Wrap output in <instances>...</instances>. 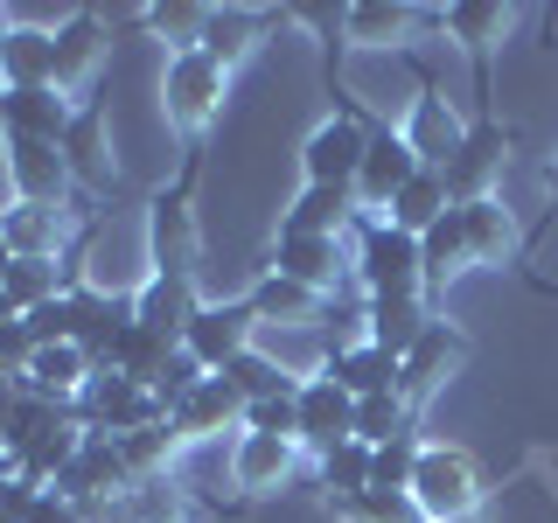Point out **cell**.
Listing matches in <instances>:
<instances>
[{"label": "cell", "instance_id": "2", "mask_svg": "<svg viewBox=\"0 0 558 523\" xmlns=\"http://www.w3.org/2000/svg\"><path fill=\"white\" fill-rule=\"evenodd\" d=\"M356 279L371 301H384V293H426V266H418V238H405L391 217H371L356 231Z\"/></svg>", "mask_w": 558, "mask_h": 523}, {"label": "cell", "instance_id": "32", "mask_svg": "<svg viewBox=\"0 0 558 523\" xmlns=\"http://www.w3.org/2000/svg\"><path fill=\"white\" fill-rule=\"evenodd\" d=\"M398 433H412V405H405V391L356 398V440H363V447H391Z\"/></svg>", "mask_w": 558, "mask_h": 523}, {"label": "cell", "instance_id": "48", "mask_svg": "<svg viewBox=\"0 0 558 523\" xmlns=\"http://www.w3.org/2000/svg\"><path fill=\"white\" fill-rule=\"evenodd\" d=\"M8 266H14V252H8V238H0V279H8Z\"/></svg>", "mask_w": 558, "mask_h": 523}, {"label": "cell", "instance_id": "35", "mask_svg": "<svg viewBox=\"0 0 558 523\" xmlns=\"http://www.w3.org/2000/svg\"><path fill=\"white\" fill-rule=\"evenodd\" d=\"M322 488L328 496H363V488H371V447L363 440H342L336 453H322Z\"/></svg>", "mask_w": 558, "mask_h": 523}, {"label": "cell", "instance_id": "33", "mask_svg": "<svg viewBox=\"0 0 558 523\" xmlns=\"http://www.w3.org/2000/svg\"><path fill=\"white\" fill-rule=\"evenodd\" d=\"M258 22H266V14H252V8H209V28H203V57H217L223 70H231L244 49H252V35H258Z\"/></svg>", "mask_w": 558, "mask_h": 523}, {"label": "cell", "instance_id": "6", "mask_svg": "<svg viewBox=\"0 0 558 523\" xmlns=\"http://www.w3.org/2000/svg\"><path fill=\"white\" fill-rule=\"evenodd\" d=\"M126 328H133V293H105V287L70 293V342H77L98 370H112V349H119Z\"/></svg>", "mask_w": 558, "mask_h": 523}, {"label": "cell", "instance_id": "43", "mask_svg": "<svg viewBox=\"0 0 558 523\" xmlns=\"http://www.w3.org/2000/svg\"><path fill=\"white\" fill-rule=\"evenodd\" d=\"M28 363H35V336H28V321H8V328H0V370L22 384V377H28Z\"/></svg>", "mask_w": 558, "mask_h": 523}, {"label": "cell", "instance_id": "41", "mask_svg": "<svg viewBox=\"0 0 558 523\" xmlns=\"http://www.w3.org/2000/svg\"><path fill=\"white\" fill-rule=\"evenodd\" d=\"M147 22L174 42V57L182 49H203V28H209V8H147Z\"/></svg>", "mask_w": 558, "mask_h": 523}, {"label": "cell", "instance_id": "49", "mask_svg": "<svg viewBox=\"0 0 558 523\" xmlns=\"http://www.w3.org/2000/svg\"><path fill=\"white\" fill-rule=\"evenodd\" d=\"M545 188H551V209H558V168H551V174H545Z\"/></svg>", "mask_w": 558, "mask_h": 523}, {"label": "cell", "instance_id": "30", "mask_svg": "<svg viewBox=\"0 0 558 523\" xmlns=\"http://www.w3.org/2000/svg\"><path fill=\"white\" fill-rule=\"evenodd\" d=\"M418 266H426V287H447L453 272H468L475 258H468V231H461V209H447L440 223H433L426 238H418Z\"/></svg>", "mask_w": 558, "mask_h": 523}, {"label": "cell", "instance_id": "18", "mask_svg": "<svg viewBox=\"0 0 558 523\" xmlns=\"http://www.w3.org/2000/svg\"><path fill=\"white\" fill-rule=\"evenodd\" d=\"M0 84L8 92L57 84V28H8L0 35Z\"/></svg>", "mask_w": 558, "mask_h": 523}, {"label": "cell", "instance_id": "10", "mask_svg": "<svg viewBox=\"0 0 558 523\" xmlns=\"http://www.w3.org/2000/svg\"><path fill=\"white\" fill-rule=\"evenodd\" d=\"M293 440L314 447V453H336L342 440H356V398L328 370L301 377V433H293Z\"/></svg>", "mask_w": 558, "mask_h": 523}, {"label": "cell", "instance_id": "17", "mask_svg": "<svg viewBox=\"0 0 558 523\" xmlns=\"http://www.w3.org/2000/svg\"><path fill=\"white\" fill-rule=\"evenodd\" d=\"M440 22H447V35L475 57V92H482V105H488V49H496V35H502V22H510V8H496V0H453V8H440Z\"/></svg>", "mask_w": 558, "mask_h": 523}, {"label": "cell", "instance_id": "4", "mask_svg": "<svg viewBox=\"0 0 558 523\" xmlns=\"http://www.w3.org/2000/svg\"><path fill=\"white\" fill-rule=\"evenodd\" d=\"M223 84H231V70H223L217 57H203V49L168 57V77H161L168 119H174L182 133H203L209 119H217V105H223Z\"/></svg>", "mask_w": 558, "mask_h": 523}, {"label": "cell", "instance_id": "7", "mask_svg": "<svg viewBox=\"0 0 558 523\" xmlns=\"http://www.w3.org/2000/svg\"><path fill=\"white\" fill-rule=\"evenodd\" d=\"M371 126H377V119H356V112L328 119V126L301 147L307 182H322V188H356V168H363V147H371Z\"/></svg>", "mask_w": 558, "mask_h": 523}, {"label": "cell", "instance_id": "47", "mask_svg": "<svg viewBox=\"0 0 558 523\" xmlns=\"http://www.w3.org/2000/svg\"><path fill=\"white\" fill-rule=\"evenodd\" d=\"M8 321H22V314H14V301H8V293H0V328H8Z\"/></svg>", "mask_w": 558, "mask_h": 523}, {"label": "cell", "instance_id": "20", "mask_svg": "<svg viewBox=\"0 0 558 523\" xmlns=\"http://www.w3.org/2000/svg\"><path fill=\"white\" fill-rule=\"evenodd\" d=\"M63 168H70V182H84V188H112V147H105L98 105H77V119H70V133H63Z\"/></svg>", "mask_w": 558, "mask_h": 523}, {"label": "cell", "instance_id": "26", "mask_svg": "<svg viewBox=\"0 0 558 523\" xmlns=\"http://www.w3.org/2000/svg\"><path fill=\"white\" fill-rule=\"evenodd\" d=\"M447 209H453V196H447V174H440V168H418L412 182L391 196V223H398L405 238H426L433 223L447 217Z\"/></svg>", "mask_w": 558, "mask_h": 523}, {"label": "cell", "instance_id": "37", "mask_svg": "<svg viewBox=\"0 0 558 523\" xmlns=\"http://www.w3.org/2000/svg\"><path fill=\"white\" fill-rule=\"evenodd\" d=\"M244 433L293 440V433H301V384H293V391H272V398H252V405H244ZM293 447H301V440H293Z\"/></svg>", "mask_w": 558, "mask_h": 523}, {"label": "cell", "instance_id": "5", "mask_svg": "<svg viewBox=\"0 0 558 523\" xmlns=\"http://www.w3.org/2000/svg\"><path fill=\"white\" fill-rule=\"evenodd\" d=\"M0 139H8V188H14V203L63 209V196H70L77 182H70L57 139H22V133H0Z\"/></svg>", "mask_w": 558, "mask_h": 523}, {"label": "cell", "instance_id": "21", "mask_svg": "<svg viewBox=\"0 0 558 523\" xmlns=\"http://www.w3.org/2000/svg\"><path fill=\"white\" fill-rule=\"evenodd\" d=\"M336 266H342V238L279 231V244H272V272L301 279V287H314V293H328V287H336Z\"/></svg>", "mask_w": 558, "mask_h": 523}, {"label": "cell", "instance_id": "44", "mask_svg": "<svg viewBox=\"0 0 558 523\" xmlns=\"http://www.w3.org/2000/svg\"><path fill=\"white\" fill-rule=\"evenodd\" d=\"M35 502H43V488H28L22 475H0V523H28Z\"/></svg>", "mask_w": 558, "mask_h": 523}, {"label": "cell", "instance_id": "45", "mask_svg": "<svg viewBox=\"0 0 558 523\" xmlns=\"http://www.w3.org/2000/svg\"><path fill=\"white\" fill-rule=\"evenodd\" d=\"M28 523H84V516H77V502H63L57 488H43V502H35Z\"/></svg>", "mask_w": 558, "mask_h": 523}, {"label": "cell", "instance_id": "38", "mask_svg": "<svg viewBox=\"0 0 558 523\" xmlns=\"http://www.w3.org/2000/svg\"><path fill=\"white\" fill-rule=\"evenodd\" d=\"M412 467H418L412 433H398L391 447H371V488H384V496H412Z\"/></svg>", "mask_w": 558, "mask_h": 523}, {"label": "cell", "instance_id": "29", "mask_svg": "<svg viewBox=\"0 0 558 523\" xmlns=\"http://www.w3.org/2000/svg\"><path fill=\"white\" fill-rule=\"evenodd\" d=\"M244 301H252L258 321H314V314H322V293L301 287V279H287V272H272V266H266V279H258Z\"/></svg>", "mask_w": 558, "mask_h": 523}, {"label": "cell", "instance_id": "19", "mask_svg": "<svg viewBox=\"0 0 558 523\" xmlns=\"http://www.w3.org/2000/svg\"><path fill=\"white\" fill-rule=\"evenodd\" d=\"M287 475H293V440H272V433H238L231 482L244 488V496H272Z\"/></svg>", "mask_w": 558, "mask_h": 523}, {"label": "cell", "instance_id": "9", "mask_svg": "<svg viewBox=\"0 0 558 523\" xmlns=\"http://www.w3.org/2000/svg\"><path fill=\"white\" fill-rule=\"evenodd\" d=\"M426 168L412 154V139L398 126H371V147H363V168H356V209H391V196Z\"/></svg>", "mask_w": 558, "mask_h": 523}, {"label": "cell", "instance_id": "40", "mask_svg": "<svg viewBox=\"0 0 558 523\" xmlns=\"http://www.w3.org/2000/svg\"><path fill=\"white\" fill-rule=\"evenodd\" d=\"M336 510H342L349 523H426V516H418V502H412V496H384V488H363V496H342Z\"/></svg>", "mask_w": 558, "mask_h": 523}, {"label": "cell", "instance_id": "25", "mask_svg": "<svg viewBox=\"0 0 558 523\" xmlns=\"http://www.w3.org/2000/svg\"><path fill=\"white\" fill-rule=\"evenodd\" d=\"M453 209H461L468 258H475V266H502V258L517 252V223H510V209H502L496 196H482V203H453Z\"/></svg>", "mask_w": 558, "mask_h": 523}, {"label": "cell", "instance_id": "3", "mask_svg": "<svg viewBox=\"0 0 558 523\" xmlns=\"http://www.w3.org/2000/svg\"><path fill=\"white\" fill-rule=\"evenodd\" d=\"M510 147H517V133L502 126V119L475 112V119H468V133H461V147H453V161L440 168L447 174V196L453 203H482L488 188H496L502 161H510Z\"/></svg>", "mask_w": 558, "mask_h": 523}, {"label": "cell", "instance_id": "12", "mask_svg": "<svg viewBox=\"0 0 558 523\" xmlns=\"http://www.w3.org/2000/svg\"><path fill=\"white\" fill-rule=\"evenodd\" d=\"M398 133L412 139V154H418L426 168H447V161H453V147H461V133H468V126H461V119L447 112V98H440V84H433V70H418V98H412V119H405Z\"/></svg>", "mask_w": 558, "mask_h": 523}, {"label": "cell", "instance_id": "46", "mask_svg": "<svg viewBox=\"0 0 558 523\" xmlns=\"http://www.w3.org/2000/svg\"><path fill=\"white\" fill-rule=\"evenodd\" d=\"M14 391H22V384H14L8 370H0V412H8V405H14Z\"/></svg>", "mask_w": 558, "mask_h": 523}, {"label": "cell", "instance_id": "22", "mask_svg": "<svg viewBox=\"0 0 558 523\" xmlns=\"http://www.w3.org/2000/svg\"><path fill=\"white\" fill-rule=\"evenodd\" d=\"M105 42H112V35H105V22H98L92 8L70 14V22L57 28V92H77V84L92 77L98 57H105Z\"/></svg>", "mask_w": 558, "mask_h": 523}, {"label": "cell", "instance_id": "23", "mask_svg": "<svg viewBox=\"0 0 558 523\" xmlns=\"http://www.w3.org/2000/svg\"><path fill=\"white\" fill-rule=\"evenodd\" d=\"M349 223H356V188H322V182H307L301 196H293V209H287V223H279V231L342 238Z\"/></svg>", "mask_w": 558, "mask_h": 523}, {"label": "cell", "instance_id": "31", "mask_svg": "<svg viewBox=\"0 0 558 523\" xmlns=\"http://www.w3.org/2000/svg\"><path fill=\"white\" fill-rule=\"evenodd\" d=\"M174 349H182V342H168V336H154V328H140V321H133L126 336H119V349H112V370H119V377H133V384H147V391H154Z\"/></svg>", "mask_w": 558, "mask_h": 523}, {"label": "cell", "instance_id": "36", "mask_svg": "<svg viewBox=\"0 0 558 523\" xmlns=\"http://www.w3.org/2000/svg\"><path fill=\"white\" fill-rule=\"evenodd\" d=\"M217 377H231V391L244 398V405H252V398H272V391H293V384H301V377H287V370H279L272 356H258V349H244L231 370H217Z\"/></svg>", "mask_w": 558, "mask_h": 523}, {"label": "cell", "instance_id": "42", "mask_svg": "<svg viewBox=\"0 0 558 523\" xmlns=\"http://www.w3.org/2000/svg\"><path fill=\"white\" fill-rule=\"evenodd\" d=\"M22 321H28L35 349H57V342H70V293H57V301H43L35 314H22Z\"/></svg>", "mask_w": 558, "mask_h": 523}, {"label": "cell", "instance_id": "24", "mask_svg": "<svg viewBox=\"0 0 558 523\" xmlns=\"http://www.w3.org/2000/svg\"><path fill=\"white\" fill-rule=\"evenodd\" d=\"M154 272L196 279V223H189L182 196H161V203H154Z\"/></svg>", "mask_w": 558, "mask_h": 523}, {"label": "cell", "instance_id": "8", "mask_svg": "<svg viewBox=\"0 0 558 523\" xmlns=\"http://www.w3.org/2000/svg\"><path fill=\"white\" fill-rule=\"evenodd\" d=\"M252 328H258V314H252V301H223V307H209L203 301V314L189 321V336H182V349L203 363L209 377L217 370H231V363L252 349Z\"/></svg>", "mask_w": 558, "mask_h": 523}, {"label": "cell", "instance_id": "34", "mask_svg": "<svg viewBox=\"0 0 558 523\" xmlns=\"http://www.w3.org/2000/svg\"><path fill=\"white\" fill-rule=\"evenodd\" d=\"M418 22L412 8H384V0H363V8H349L342 14V35L349 42H398V35H405Z\"/></svg>", "mask_w": 558, "mask_h": 523}, {"label": "cell", "instance_id": "50", "mask_svg": "<svg viewBox=\"0 0 558 523\" xmlns=\"http://www.w3.org/2000/svg\"><path fill=\"white\" fill-rule=\"evenodd\" d=\"M0 35H8V14H0Z\"/></svg>", "mask_w": 558, "mask_h": 523}, {"label": "cell", "instance_id": "13", "mask_svg": "<svg viewBox=\"0 0 558 523\" xmlns=\"http://www.w3.org/2000/svg\"><path fill=\"white\" fill-rule=\"evenodd\" d=\"M223 426H244V398L231 391V377H203L196 391L182 398V405L168 412V433L182 447H196V440H217Z\"/></svg>", "mask_w": 558, "mask_h": 523}, {"label": "cell", "instance_id": "14", "mask_svg": "<svg viewBox=\"0 0 558 523\" xmlns=\"http://www.w3.org/2000/svg\"><path fill=\"white\" fill-rule=\"evenodd\" d=\"M70 119H77V105H70V92H57V84L0 92V133H22V139H57V147H63Z\"/></svg>", "mask_w": 558, "mask_h": 523}, {"label": "cell", "instance_id": "39", "mask_svg": "<svg viewBox=\"0 0 558 523\" xmlns=\"http://www.w3.org/2000/svg\"><path fill=\"white\" fill-rule=\"evenodd\" d=\"M112 447H119V461H126V475L140 482V475H154V467H168V453L182 440H174L168 418H161V426H140V433H126V440H112Z\"/></svg>", "mask_w": 558, "mask_h": 523}, {"label": "cell", "instance_id": "16", "mask_svg": "<svg viewBox=\"0 0 558 523\" xmlns=\"http://www.w3.org/2000/svg\"><path fill=\"white\" fill-rule=\"evenodd\" d=\"M363 328H371V342L384 349V356L405 363L412 349H418V336L433 328L426 293H384V301H363Z\"/></svg>", "mask_w": 558, "mask_h": 523}, {"label": "cell", "instance_id": "1", "mask_svg": "<svg viewBox=\"0 0 558 523\" xmlns=\"http://www.w3.org/2000/svg\"><path fill=\"white\" fill-rule=\"evenodd\" d=\"M412 502L426 523H468L482 510V467L468 447H418L412 467Z\"/></svg>", "mask_w": 558, "mask_h": 523}, {"label": "cell", "instance_id": "28", "mask_svg": "<svg viewBox=\"0 0 558 523\" xmlns=\"http://www.w3.org/2000/svg\"><path fill=\"white\" fill-rule=\"evenodd\" d=\"M0 238H8L14 258H57V238H63V217L43 203H14L0 209Z\"/></svg>", "mask_w": 558, "mask_h": 523}, {"label": "cell", "instance_id": "15", "mask_svg": "<svg viewBox=\"0 0 558 523\" xmlns=\"http://www.w3.org/2000/svg\"><path fill=\"white\" fill-rule=\"evenodd\" d=\"M196 314H203V293H196V279L154 272L147 287L133 293V321H140V328H154V336H168V342H182Z\"/></svg>", "mask_w": 558, "mask_h": 523}, {"label": "cell", "instance_id": "27", "mask_svg": "<svg viewBox=\"0 0 558 523\" xmlns=\"http://www.w3.org/2000/svg\"><path fill=\"white\" fill-rule=\"evenodd\" d=\"M322 370L336 377L349 398H377V391H398V356H384L377 342H356V349H342V356H328Z\"/></svg>", "mask_w": 558, "mask_h": 523}, {"label": "cell", "instance_id": "11", "mask_svg": "<svg viewBox=\"0 0 558 523\" xmlns=\"http://www.w3.org/2000/svg\"><path fill=\"white\" fill-rule=\"evenodd\" d=\"M468 363V336L453 321H433L426 336H418V349L405 363H398V391H405V405H426L433 391H440V384L453 377Z\"/></svg>", "mask_w": 558, "mask_h": 523}]
</instances>
